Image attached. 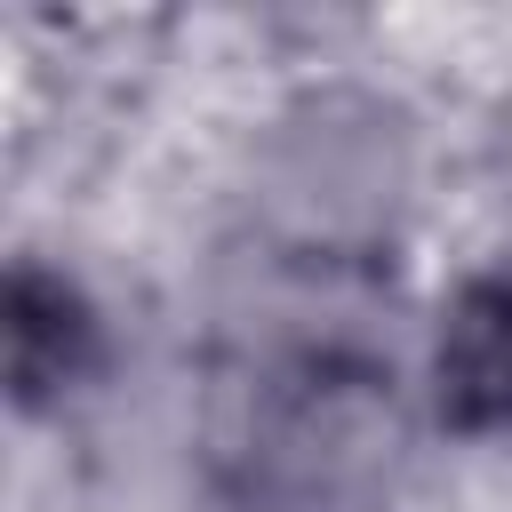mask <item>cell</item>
I'll return each instance as SVG.
<instances>
[{
	"label": "cell",
	"mask_w": 512,
	"mask_h": 512,
	"mask_svg": "<svg viewBox=\"0 0 512 512\" xmlns=\"http://www.w3.org/2000/svg\"><path fill=\"white\" fill-rule=\"evenodd\" d=\"M424 408L456 440L512 432V256L456 280L424 360Z\"/></svg>",
	"instance_id": "obj_3"
},
{
	"label": "cell",
	"mask_w": 512,
	"mask_h": 512,
	"mask_svg": "<svg viewBox=\"0 0 512 512\" xmlns=\"http://www.w3.org/2000/svg\"><path fill=\"white\" fill-rule=\"evenodd\" d=\"M400 456V376L360 344H272L208 408V464L240 512H384Z\"/></svg>",
	"instance_id": "obj_1"
},
{
	"label": "cell",
	"mask_w": 512,
	"mask_h": 512,
	"mask_svg": "<svg viewBox=\"0 0 512 512\" xmlns=\"http://www.w3.org/2000/svg\"><path fill=\"white\" fill-rule=\"evenodd\" d=\"M0 360H8V408L56 416L104 368V312L88 304V288L72 272L16 256L0 280Z\"/></svg>",
	"instance_id": "obj_2"
}]
</instances>
